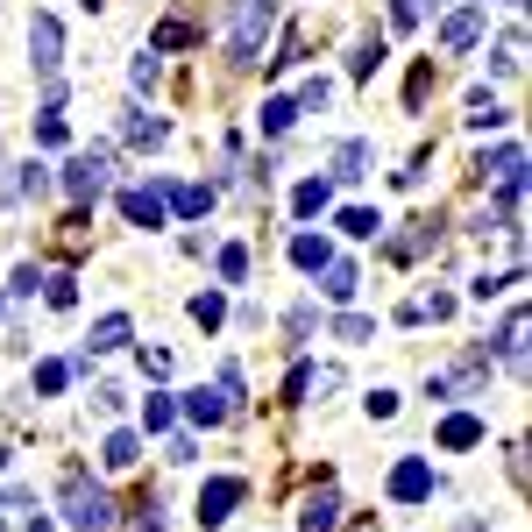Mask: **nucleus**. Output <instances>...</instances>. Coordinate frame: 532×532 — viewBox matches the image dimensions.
<instances>
[{
	"instance_id": "20e7f679",
	"label": "nucleus",
	"mask_w": 532,
	"mask_h": 532,
	"mask_svg": "<svg viewBox=\"0 0 532 532\" xmlns=\"http://www.w3.org/2000/svg\"><path fill=\"white\" fill-rule=\"evenodd\" d=\"M242 497H249V483H242V476H213V483L199 490V525H206V532H213V525H227Z\"/></svg>"
},
{
	"instance_id": "39448f33",
	"label": "nucleus",
	"mask_w": 532,
	"mask_h": 532,
	"mask_svg": "<svg viewBox=\"0 0 532 532\" xmlns=\"http://www.w3.org/2000/svg\"><path fill=\"white\" fill-rule=\"evenodd\" d=\"M298 532H341V490L327 476L306 490V504H298Z\"/></svg>"
},
{
	"instance_id": "393cba45",
	"label": "nucleus",
	"mask_w": 532,
	"mask_h": 532,
	"mask_svg": "<svg viewBox=\"0 0 532 532\" xmlns=\"http://www.w3.org/2000/svg\"><path fill=\"white\" fill-rule=\"evenodd\" d=\"M192 320H199V327L213 334V327L227 320V298H220V291H199V298H192Z\"/></svg>"
},
{
	"instance_id": "c85d7f7f",
	"label": "nucleus",
	"mask_w": 532,
	"mask_h": 532,
	"mask_svg": "<svg viewBox=\"0 0 532 532\" xmlns=\"http://www.w3.org/2000/svg\"><path fill=\"white\" fill-rule=\"evenodd\" d=\"M327 100H334L327 79H306V86H298V114H327Z\"/></svg>"
},
{
	"instance_id": "6e6552de",
	"label": "nucleus",
	"mask_w": 532,
	"mask_h": 532,
	"mask_svg": "<svg viewBox=\"0 0 532 532\" xmlns=\"http://www.w3.org/2000/svg\"><path fill=\"white\" fill-rule=\"evenodd\" d=\"M391 497H398V504H426V497H433V469L419 462V454H405V462L391 469Z\"/></svg>"
},
{
	"instance_id": "0eeeda50",
	"label": "nucleus",
	"mask_w": 532,
	"mask_h": 532,
	"mask_svg": "<svg viewBox=\"0 0 532 532\" xmlns=\"http://www.w3.org/2000/svg\"><path fill=\"white\" fill-rule=\"evenodd\" d=\"M476 178H483V185H490V178H497V185H525V149H518V142L483 149V157H476Z\"/></svg>"
},
{
	"instance_id": "4c0bfd02",
	"label": "nucleus",
	"mask_w": 532,
	"mask_h": 532,
	"mask_svg": "<svg viewBox=\"0 0 532 532\" xmlns=\"http://www.w3.org/2000/svg\"><path fill=\"white\" fill-rule=\"evenodd\" d=\"M29 504H36L29 490H0V511H29Z\"/></svg>"
},
{
	"instance_id": "1a4fd4ad",
	"label": "nucleus",
	"mask_w": 532,
	"mask_h": 532,
	"mask_svg": "<svg viewBox=\"0 0 532 532\" xmlns=\"http://www.w3.org/2000/svg\"><path fill=\"white\" fill-rule=\"evenodd\" d=\"M121 213H128V227H164V192L157 185H128L121 192Z\"/></svg>"
},
{
	"instance_id": "473e14b6",
	"label": "nucleus",
	"mask_w": 532,
	"mask_h": 532,
	"mask_svg": "<svg viewBox=\"0 0 532 532\" xmlns=\"http://www.w3.org/2000/svg\"><path fill=\"white\" fill-rule=\"evenodd\" d=\"M36 142H43V149H57V142H64V114H57V107H43V121H36Z\"/></svg>"
},
{
	"instance_id": "a19ab883",
	"label": "nucleus",
	"mask_w": 532,
	"mask_h": 532,
	"mask_svg": "<svg viewBox=\"0 0 532 532\" xmlns=\"http://www.w3.org/2000/svg\"><path fill=\"white\" fill-rule=\"evenodd\" d=\"M511 8H525V0H511Z\"/></svg>"
},
{
	"instance_id": "aec40b11",
	"label": "nucleus",
	"mask_w": 532,
	"mask_h": 532,
	"mask_svg": "<svg viewBox=\"0 0 532 532\" xmlns=\"http://www.w3.org/2000/svg\"><path fill=\"white\" fill-rule=\"evenodd\" d=\"M362 164H369V142H341V149H334V178H341V185H355Z\"/></svg>"
},
{
	"instance_id": "f3484780",
	"label": "nucleus",
	"mask_w": 532,
	"mask_h": 532,
	"mask_svg": "<svg viewBox=\"0 0 532 532\" xmlns=\"http://www.w3.org/2000/svg\"><path fill=\"white\" fill-rule=\"evenodd\" d=\"M327 199H334V192H327V178H306V185L291 192V213H298V220H320V213H327Z\"/></svg>"
},
{
	"instance_id": "4be33fe9",
	"label": "nucleus",
	"mask_w": 532,
	"mask_h": 532,
	"mask_svg": "<svg viewBox=\"0 0 532 532\" xmlns=\"http://www.w3.org/2000/svg\"><path fill=\"white\" fill-rule=\"evenodd\" d=\"M171 419H178V405H171L164 391H149V398H142V426H149V433H171Z\"/></svg>"
},
{
	"instance_id": "cd10ccee",
	"label": "nucleus",
	"mask_w": 532,
	"mask_h": 532,
	"mask_svg": "<svg viewBox=\"0 0 532 532\" xmlns=\"http://www.w3.org/2000/svg\"><path fill=\"white\" fill-rule=\"evenodd\" d=\"M504 121H511V114H504L490 93H476V100H469V128H504Z\"/></svg>"
},
{
	"instance_id": "ddd939ff",
	"label": "nucleus",
	"mask_w": 532,
	"mask_h": 532,
	"mask_svg": "<svg viewBox=\"0 0 532 532\" xmlns=\"http://www.w3.org/2000/svg\"><path fill=\"white\" fill-rule=\"evenodd\" d=\"M483 440V419L476 412H454V419H440V447H454V454H462V447H476Z\"/></svg>"
},
{
	"instance_id": "e433bc0d",
	"label": "nucleus",
	"mask_w": 532,
	"mask_h": 532,
	"mask_svg": "<svg viewBox=\"0 0 532 532\" xmlns=\"http://www.w3.org/2000/svg\"><path fill=\"white\" fill-rule=\"evenodd\" d=\"M398 412V391H369V419H391Z\"/></svg>"
},
{
	"instance_id": "c756f323",
	"label": "nucleus",
	"mask_w": 532,
	"mask_h": 532,
	"mask_svg": "<svg viewBox=\"0 0 532 532\" xmlns=\"http://www.w3.org/2000/svg\"><path fill=\"white\" fill-rule=\"evenodd\" d=\"M426 8H440V0H391V29H419Z\"/></svg>"
},
{
	"instance_id": "a211bd4d",
	"label": "nucleus",
	"mask_w": 532,
	"mask_h": 532,
	"mask_svg": "<svg viewBox=\"0 0 532 532\" xmlns=\"http://www.w3.org/2000/svg\"><path fill=\"white\" fill-rule=\"evenodd\" d=\"M497 355H504L511 369H525V313H511V320L497 327Z\"/></svg>"
},
{
	"instance_id": "c9c22d12",
	"label": "nucleus",
	"mask_w": 532,
	"mask_h": 532,
	"mask_svg": "<svg viewBox=\"0 0 532 532\" xmlns=\"http://www.w3.org/2000/svg\"><path fill=\"white\" fill-rule=\"evenodd\" d=\"M306 391H313V369H306V362H298V369L284 376V398H306Z\"/></svg>"
},
{
	"instance_id": "72a5a7b5",
	"label": "nucleus",
	"mask_w": 532,
	"mask_h": 532,
	"mask_svg": "<svg viewBox=\"0 0 532 532\" xmlns=\"http://www.w3.org/2000/svg\"><path fill=\"white\" fill-rule=\"evenodd\" d=\"M15 192H29V199H43V192H50V171H43V164H22V178H15Z\"/></svg>"
},
{
	"instance_id": "58836bf2",
	"label": "nucleus",
	"mask_w": 532,
	"mask_h": 532,
	"mask_svg": "<svg viewBox=\"0 0 532 532\" xmlns=\"http://www.w3.org/2000/svg\"><path fill=\"white\" fill-rule=\"evenodd\" d=\"M135 532H164V518H157V504H142V518H135Z\"/></svg>"
},
{
	"instance_id": "2eb2a0df",
	"label": "nucleus",
	"mask_w": 532,
	"mask_h": 532,
	"mask_svg": "<svg viewBox=\"0 0 532 532\" xmlns=\"http://www.w3.org/2000/svg\"><path fill=\"white\" fill-rule=\"evenodd\" d=\"M164 206H171V213H185V220H199V213L213 206V185H171V192H164Z\"/></svg>"
},
{
	"instance_id": "423d86ee",
	"label": "nucleus",
	"mask_w": 532,
	"mask_h": 532,
	"mask_svg": "<svg viewBox=\"0 0 532 532\" xmlns=\"http://www.w3.org/2000/svg\"><path fill=\"white\" fill-rule=\"evenodd\" d=\"M29 57H36V71H43V86H50V79H57V64H64V29H57L50 15L29 22Z\"/></svg>"
},
{
	"instance_id": "4468645a",
	"label": "nucleus",
	"mask_w": 532,
	"mask_h": 532,
	"mask_svg": "<svg viewBox=\"0 0 532 532\" xmlns=\"http://www.w3.org/2000/svg\"><path fill=\"white\" fill-rule=\"evenodd\" d=\"M100 462H107V469H135V462H142V433H128V426H121V433H107Z\"/></svg>"
},
{
	"instance_id": "5701e85b",
	"label": "nucleus",
	"mask_w": 532,
	"mask_h": 532,
	"mask_svg": "<svg viewBox=\"0 0 532 532\" xmlns=\"http://www.w3.org/2000/svg\"><path fill=\"white\" fill-rule=\"evenodd\" d=\"M43 284H50V306H57V313H71V306H79V277H71V270H50Z\"/></svg>"
},
{
	"instance_id": "f257e3e1",
	"label": "nucleus",
	"mask_w": 532,
	"mask_h": 532,
	"mask_svg": "<svg viewBox=\"0 0 532 532\" xmlns=\"http://www.w3.org/2000/svg\"><path fill=\"white\" fill-rule=\"evenodd\" d=\"M64 518H71V532H121L114 497H107L93 476H79V469L64 476Z\"/></svg>"
},
{
	"instance_id": "ea45409f",
	"label": "nucleus",
	"mask_w": 532,
	"mask_h": 532,
	"mask_svg": "<svg viewBox=\"0 0 532 532\" xmlns=\"http://www.w3.org/2000/svg\"><path fill=\"white\" fill-rule=\"evenodd\" d=\"M29 532H50V525H43V518H29Z\"/></svg>"
},
{
	"instance_id": "2f4dec72",
	"label": "nucleus",
	"mask_w": 532,
	"mask_h": 532,
	"mask_svg": "<svg viewBox=\"0 0 532 532\" xmlns=\"http://www.w3.org/2000/svg\"><path fill=\"white\" fill-rule=\"evenodd\" d=\"M376 227H384V220H376L369 206H348V213H341V235H376Z\"/></svg>"
},
{
	"instance_id": "b1692460",
	"label": "nucleus",
	"mask_w": 532,
	"mask_h": 532,
	"mask_svg": "<svg viewBox=\"0 0 532 532\" xmlns=\"http://www.w3.org/2000/svg\"><path fill=\"white\" fill-rule=\"evenodd\" d=\"M376 64H384V36H362V43H355V57H348V71H355V79H369Z\"/></svg>"
},
{
	"instance_id": "dca6fc26",
	"label": "nucleus",
	"mask_w": 532,
	"mask_h": 532,
	"mask_svg": "<svg viewBox=\"0 0 532 532\" xmlns=\"http://www.w3.org/2000/svg\"><path fill=\"white\" fill-rule=\"evenodd\" d=\"M128 142H135V149H164V142H171V121H157V114H128Z\"/></svg>"
},
{
	"instance_id": "a878e982",
	"label": "nucleus",
	"mask_w": 532,
	"mask_h": 532,
	"mask_svg": "<svg viewBox=\"0 0 532 532\" xmlns=\"http://www.w3.org/2000/svg\"><path fill=\"white\" fill-rule=\"evenodd\" d=\"M185 43H199V29H192V22H164L157 36H149V50H185Z\"/></svg>"
},
{
	"instance_id": "f8f14e48",
	"label": "nucleus",
	"mask_w": 532,
	"mask_h": 532,
	"mask_svg": "<svg viewBox=\"0 0 532 532\" xmlns=\"http://www.w3.org/2000/svg\"><path fill=\"white\" fill-rule=\"evenodd\" d=\"M128 313H107V320H93V341H86V355H114V348H128Z\"/></svg>"
},
{
	"instance_id": "412c9836",
	"label": "nucleus",
	"mask_w": 532,
	"mask_h": 532,
	"mask_svg": "<svg viewBox=\"0 0 532 532\" xmlns=\"http://www.w3.org/2000/svg\"><path fill=\"white\" fill-rule=\"evenodd\" d=\"M320 277H327V298H334V306H348V298H355V284H362V277H355V263H327Z\"/></svg>"
},
{
	"instance_id": "6ab92c4d",
	"label": "nucleus",
	"mask_w": 532,
	"mask_h": 532,
	"mask_svg": "<svg viewBox=\"0 0 532 532\" xmlns=\"http://www.w3.org/2000/svg\"><path fill=\"white\" fill-rule=\"evenodd\" d=\"M291 263H298V270H327V263H334V249H327L320 235H291Z\"/></svg>"
},
{
	"instance_id": "f03ea898",
	"label": "nucleus",
	"mask_w": 532,
	"mask_h": 532,
	"mask_svg": "<svg viewBox=\"0 0 532 532\" xmlns=\"http://www.w3.org/2000/svg\"><path fill=\"white\" fill-rule=\"evenodd\" d=\"M270 22H277V0H235V15H227V57H235V64H256Z\"/></svg>"
},
{
	"instance_id": "7ed1b4c3",
	"label": "nucleus",
	"mask_w": 532,
	"mask_h": 532,
	"mask_svg": "<svg viewBox=\"0 0 532 532\" xmlns=\"http://www.w3.org/2000/svg\"><path fill=\"white\" fill-rule=\"evenodd\" d=\"M107 171H114V157H107V149H79V157L64 164V192L86 206V199H100V192H107Z\"/></svg>"
},
{
	"instance_id": "7c9ffc66",
	"label": "nucleus",
	"mask_w": 532,
	"mask_h": 532,
	"mask_svg": "<svg viewBox=\"0 0 532 532\" xmlns=\"http://www.w3.org/2000/svg\"><path fill=\"white\" fill-rule=\"evenodd\" d=\"M249 277V249L235 242V249H220V284H242Z\"/></svg>"
},
{
	"instance_id": "9b49d317",
	"label": "nucleus",
	"mask_w": 532,
	"mask_h": 532,
	"mask_svg": "<svg viewBox=\"0 0 532 532\" xmlns=\"http://www.w3.org/2000/svg\"><path fill=\"white\" fill-rule=\"evenodd\" d=\"M227 412H235V405H227V391H220V384H213V391H206V384H199V391H185V419H192V426H220Z\"/></svg>"
},
{
	"instance_id": "f704fd0d",
	"label": "nucleus",
	"mask_w": 532,
	"mask_h": 532,
	"mask_svg": "<svg viewBox=\"0 0 532 532\" xmlns=\"http://www.w3.org/2000/svg\"><path fill=\"white\" fill-rule=\"evenodd\" d=\"M334 334H341V341H369V334H376V320H362V313H341V320H334Z\"/></svg>"
},
{
	"instance_id": "9d476101",
	"label": "nucleus",
	"mask_w": 532,
	"mask_h": 532,
	"mask_svg": "<svg viewBox=\"0 0 532 532\" xmlns=\"http://www.w3.org/2000/svg\"><path fill=\"white\" fill-rule=\"evenodd\" d=\"M483 22H490L483 8H454V15L440 22V50H469V43L483 36Z\"/></svg>"
},
{
	"instance_id": "bb28decb",
	"label": "nucleus",
	"mask_w": 532,
	"mask_h": 532,
	"mask_svg": "<svg viewBox=\"0 0 532 532\" xmlns=\"http://www.w3.org/2000/svg\"><path fill=\"white\" fill-rule=\"evenodd\" d=\"M291 121H298V100H270L263 107V135H291Z\"/></svg>"
}]
</instances>
